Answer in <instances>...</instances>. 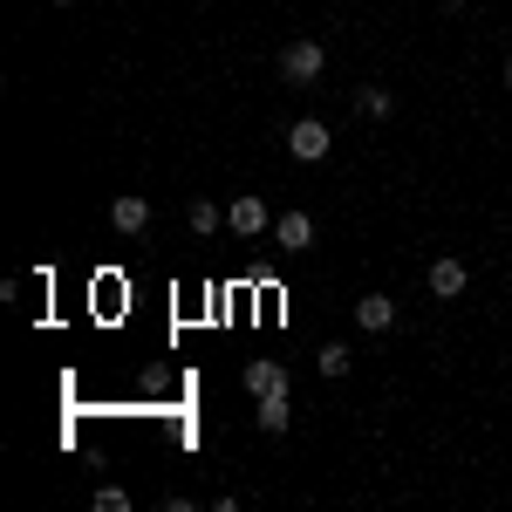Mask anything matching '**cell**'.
<instances>
[{"instance_id": "6da1fadb", "label": "cell", "mask_w": 512, "mask_h": 512, "mask_svg": "<svg viewBox=\"0 0 512 512\" xmlns=\"http://www.w3.org/2000/svg\"><path fill=\"white\" fill-rule=\"evenodd\" d=\"M321 69H328L321 41H287V48H280V82H287V89H315Z\"/></svg>"}, {"instance_id": "7a4b0ae2", "label": "cell", "mask_w": 512, "mask_h": 512, "mask_svg": "<svg viewBox=\"0 0 512 512\" xmlns=\"http://www.w3.org/2000/svg\"><path fill=\"white\" fill-rule=\"evenodd\" d=\"M328 144H335V137H328V123H315V117L287 123V151H294L301 164H321V158H328Z\"/></svg>"}, {"instance_id": "3957f363", "label": "cell", "mask_w": 512, "mask_h": 512, "mask_svg": "<svg viewBox=\"0 0 512 512\" xmlns=\"http://www.w3.org/2000/svg\"><path fill=\"white\" fill-rule=\"evenodd\" d=\"M226 226H233L239 239H260L267 226H274V219H267V205H260V198L246 192V198H233V205H226Z\"/></svg>"}, {"instance_id": "277c9868", "label": "cell", "mask_w": 512, "mask_h": 512, "mask_svg": "<svg viewBox=\"0 0 512 512\" xmlns=\"http://www.w3.org/2000/svg\"><path fill=\"white\" fill-rule=\"evenodd\" d=\"M274 239H280V253H308V246H315V219H308V212H280Z\"/></svg>"}, {"instance_id": "5b68a950", "label": "cell", "mask_w": 512, "mask_h": 512, "mask_svg": "<svg viewBox=\"0 0 512 512\" xmlns=\"http://www.w3.org/2000/svg\"><path fill=\"white\" fill-rule=\"evenodd\" d=\"M355 328H362V335L396 328V301H390V294H362V301H355Z\"/></svg>"}, {"instance_id": "8992f818", "label": "cell", "mask_w": 512, "mask_h": 512, "mask_svg": "<svg viewBox=\"0 0 512 512\" xmlns=\"http://www.w3.org/2000/svg\"><path fill=\"white\" fill-rule=\"evenodd\" d=\"M246 390H253V396H287V369H280L274 355L246 362Z\"/></svg>"}, {"instance_id": "52a82bcc", "label": "cell", "mask_w": 512, "mask_h": 512, "mask_svg": "<svg viewBox=\"0 0 512 512\" xmlns=\"http://www.w3.org/2000/svg\"><path fill=\"white\" fill-rule=\"evenodd\" d=\"M465 280H472V274H465V260H437V267H431V294H437V301H458Z\"/></svg>"}, {"instance_id": "ba28073f", "label": "cell", "mask_w": 512, "mask_h": 512, "mask_svg": "<svg viewBox=\"0 0 512 512\" xmlns=\"http://www.w3.org/2000/svg\"><path fill=\"white\" fill-rule=\"evenodd\" d=\"M110 226H117V233H144V226H151V198H117V205H110Z\"/></svg>"}, {"instance_id": "9c48e42d", "label": "cell", "mask_w": 512, "mask_h": 512, "mask_svg": "<svg viewBox=\"0 0 512 512\" xmlns=\"http://www.w3.org/2000/svg\"><path fill=\"white\" fill-rule=\"evenodd\" d=\"M185 219H192V233H198V239H212L219 226H226V212H219L212 198H192V212H185Z\"/></svg>"}, {"instance_id": "30bf717a", "label": "cell", "mask_w": 512, "mask_h": 512, "mask_svg": "<svg viewBox=\"0 0 512 512\" xmlns=\"http://www.w3.org/2000/svg\"><path fill=\"white\" fill-rule=\"evenodd\" d=\"M355 110H362L369 123H383L396 110V96H390V89H362V96H355Z\"/></svg>"}, {"instance_id": "8fae6325", "label": "cell", "mask_w": 512, "mask_h": 512, "mask_svg": "<svg viewBox=\"0 0 512 512\" xmlns=\"http://www.w3.org/2000/svg\"><path fill=\"white\" fill-rule=\"evenodd\" d=\"M315 362H321V376H349V369H355V349H342V342H328V349H321Z\"/></svg>"}, {"instance_id": "7c38bea8", "label": "cell", "mask_w": 512, "mask_h": 512, "mask_svg": "<svg viewBox=\"0 0 512 512\" xmlns=\"http://www.w3.org/2000/svg\"><path fill=\"white\" fill-rule=\"evenodd\" d=\"M260 431H287V396H260Z\"/></svg>"}, {"instance_id": "4fadbf2b", "label": "cell", "mask_w": 512, "mask_h": 512, "mask_svg": "<svg viewBox=\"0 0 512 512\" xmlns=\"http://www.w3.org/2000/svg\"><path fill=\"white\" fill-rule=\"evenodd\" d=\"M96 512H130V492H123V485H103V492H96Z\"/></svg>"}, {"instance_id": "5bb4252c", "label": "cell", "mask_w": 512, "mask_h": 512, "mask_svg": "<svg viewBox=\"0 0 512 512\" xmlns=\"http://www.w3.org/2000/svg\"><path fill=\"white\" fill-rule=\"evenodd\" d=\"M437 7H444V14H458V7H472V0H437Z\"/></svg>"}, {"instance_id": "9a60e30c", "label": "cell", "mask_w": 512, "mask_h": 512, "mask_svg": "<svg viewBox=\"0 0 512 512\" xmlns=\"http://www.w3.org/2000/svg\"><path fill=\"white\" fill-rule=\"evenodd\" d=\"M506 89H512V62H506Z\"/></svg>"}, {"instance_id": "2e32d148", "label": "cell", "mask_w": 512, "mask_h": 512, "mask_svg": "<svg viewBox=\"0 0 512 512\" xmlns=\"http://www.w3.org/2000/svg\"><path fill=\"white\" fill-rule=\"evenodd\" d=\"M55 7H69V0H55Z\"/></svg>"}]
</instances>
